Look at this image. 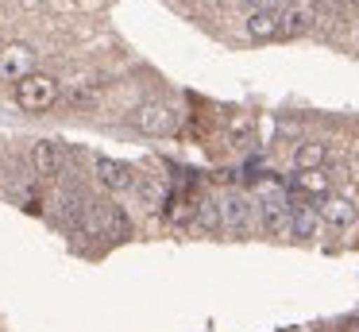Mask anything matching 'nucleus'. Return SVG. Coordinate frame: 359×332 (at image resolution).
Wrapping results in <instances>:
<instances>
[{"label": "nucleus", "instance_id": "6", "mask_svg": "<svg viewBox=\"0 0 359 332\" xmlns=\"http://www.w3.org/2000/svg\"><path fill=\"white\" fill-rule=\"evenodd\" d=\"M93 178L104 185L109 193H128L140 178H135V170L128 166V162H120V159H109V154H97L93 159Z\"/></svg>", "mask_w": 359, "mask_h": 332}, {"label": "nucleus", "instance_id": "11", "mask_svg": "<svg viewBox=\"0 0 359 332\" xmlns=\"http://www.w3.org/2000/svg\"><path fill=\"white\" fill-rule=\"evenodd\" d=\"M320 232L317 205H290V236L294 239H313Z\"/></svg>", "mask_w": 359, "mask_h": 332}, {"label": "nucleus", "instance_id": "5", "mask_svg": "<svg viewBox=\"0 0 359 332\" xmlns=\"http://www.w3.org/2000/svg\"><path fill=\"white\" fill-rule=\"evenodd\" d=\"M81 224H86L93 236H109V239H124L128 232H132V228H128V216L120 213L116 205H97V201H89Z\"/></svg>", "mask_w": 359, "mask_h": 332}, {"label": "nucleus", "instance_id": "12", "mask_svg": "<svg viewBox=\"0 0 359 332\" xmlns=\"http://www.w3.org/2000/svg\"><path fill=\"white\" fill-rule=\"evenodd\" d=\"M135 124H140L143 131H151V135H166V131L174 128V108L170 105H147L135 112Z\"/></svg>", "mask_w": 359, "mask_h": 332}, {"label": "nucleus", "instance_id": "2", "mask_svg": "<svg viewBox=\"0 0 359 332\" xmlns=\"http://www.w3.org/2000/svg\"><path fill=\"white\" fill-rule=\"evenodd\" d=\"M220 201V228L224 232H236V236H243V232H251V224H255V201L248 197L243 190H228Z\"/></svg>", "mask_w": 359, "mask_h": 332}, {"label": "nucleus", "instance_id": "9", "mask_svg": "<svg viewBox=\"0 0 359 332\" xmlns=\"http://www.w3.org/2000/svg\"><path fill=\"white\" fill-rule=\"evenodd\" d=\"M259 224L271 236H290V205L282 197H263L259 201Z\"/></svg>", "mask_w": 359, "mask_h": 332}, {"label": "nucleus", "instance_id": "3", "mask_svg": "<svg viewBox=\"0 0 359 332\" xmlns=\"http://www.w3.org/2000/svg\"><path fill=\"white\" fill-rule=\"evenodd\" d=\"M35 74V46L32 43H4L0 46V81L20 85Z\"/></svg>", "mask_w": 359, "mask_h": 332}, {"label": "nucleus", "instance_id": "1", "mask_svg": "<svg viewBox=\"0 0 359 332\" xmlns=\"http://www.w3.org/2000/svg\"><path fill=\"white\" fill-rule=\"evenodd\" d=\"M58 97H62V89H58V77L43 74V69H35L32 77H24V81L16 85V105L24 108V112H32V116L50 112V108L58 105Z\"/></svg>", "mask_w": 359, "mask_h": 332}, {"label": "nucleus", "instance_id": "4", "mask_svg": "<svg viewBox=\"0 0 359 332\" xmlns=\"http://www.w3.org/2000/svg\"><path fill=\"white\" fill-rule=\"evenodd\" d=\"M317 27V4L313 0H286L278 8V35L282 39H302Z\"/></svg>", "mask_w": 359, "mask_h": 332}, {"label": "nucleus", "instance_id": "13", "mask_svg": "<svg viewBox=\"0 0 359 332\" xmlns=\"http://www.w3.org/2000/svg\"><path fill=\"white\" fill-rule=\"evenodd\" d=\"M328 162V143L325 139H305V143H297L294 151V166L297 170H320Z\"/></svg>", "mask_w": 359, "mask_h": 332}, {"label": "nucleus", "instance_id": "15", "mask_svg": "<svg viewBox=\"0 0 359 332\" xmlns=\"http://www.w3.org/2000/svg\"><path fill=\"white\" fill-rule=\"evenodd\" d=\"M297 190L320 193V197H325V193H328V174H325V170H302V174H297Z\"/></svg>", "mask_w": 359, "mask_h": 332}, {"label": "nucleus", "instance_id": "14", "mask_svg": "<svg viewBox=\"0 0 359 332\" xmlns=\"http://www.w3.org/2000/svg\"><path fill=\"white\" fill-rule=\"evenodd\" d=\"M194 220L201 224L205 232H220V201L217 197H201V201H197Z\"/></svg>", "mask_w": 359, "mask_h": 332}, {"label": "nucleus", "instance_id": "8", "mask_svg": "<svg viewBox=\"0 0 359 332\" xmlns=\"http://www.w3.org/2000/svg\"><path fill=\"white\" fill-rule=\"evenodd\" d=\"M317 216H320V224H332V228H340V232L351 228V224L359 220L355 205H351L348 197H336V193H325V197H320Z\"/></svg>", "mask_w": 359, "mask_h": 332}, {"label": "nucleus", "instance_id": "16", "mask_svg": "<svg viewBox=\"0 0 359 332\" xmlns=\"http://www.w3.org/2000/svg\"><path fill=\"white\" fill-rule=\"evenodd\" d=\"M251 4H255V8H274V12H278V8H282L278 0H251Z\"/></svg>", "mask_w": 359, "mask_h": 332}, {"label": "nucleus", "instance_id": "10", "mask_svg": "<svg viewBox=\"0 0 359 332\" xmlns=\"http://www.w3.org/2000/svg\"><path fill=\"white\" fill-rule=\"evenodd\" d=\"M243 27H248V35L255 39V43H266V39L278 35V12H274V8H251Z\"/></svg>", "mask_w": 359, "mask_h": 332}, {"label": "nucleus", "instance_id": "7", "mask_svg": "<svg viewBox=\"0 0 359 332\" xmlns=\"http://www.w3.org/2000/svg\"><path fill=\"white\" fill-rule=\"evenodd\" d=\"M32 170L43 178V182H55V178L62 174V143H58V139H35Z\"/></svg>", "mask_w": 359, "mask_h": 332}]
</instances>
